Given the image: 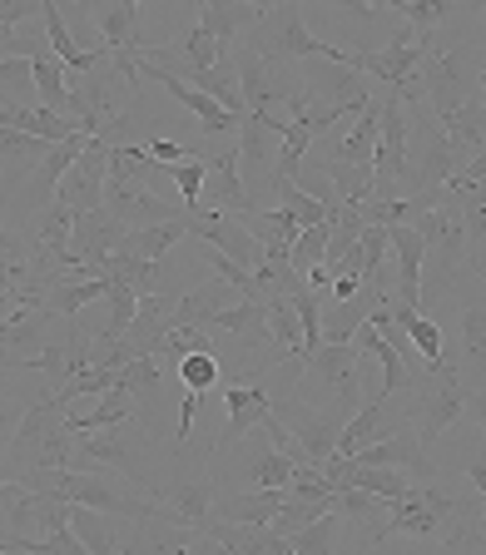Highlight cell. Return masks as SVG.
<instances>
[{"instance_id": "obj_1", "label": "cell", "mask_w": 486, "mask_h": 555, "mask_svg": "<svg viewBox=\"0 0 486 555\" xmlns=\"http://www.w3.org/2000/svg\"><path fill=\"white\" fill-rule=\"evenodd\" d=\"M482 55L486 46L476 40H457V46H442L437 35H427V55L417 69V90L427 100V109L447 125L457 109H466L472 100H482Z\"/></svg>"}, {"instance_id": "obj_2", "label": "cell", "mask_w": 486, "mask_h": 555, "mask_svg": "<svg viewBox=\"0 0 486 555\" xmlns=\"http://www.w3.org/2000/svg\"><path fill=\"white\" fill-rule=\"evenodd\" d=\"M69 472H119L129 486H139L150 501H159V476H154V451H150V431L144 422H119L110 431H94V437H75V462Z\"/></svg>"}, {"instance_id": "obj_3", "label": "cell", "mask_w": 486, "mask_h": 555, "mask_svg": "<svg viewBox=\"0 0 486 555\" xmlns=\"http://www.w3.org/2000/svg\"><path fill=\"white\" fill-rule=\"evenodd\" d=\"M402 100H407V109H412V150H407L402 194L417 198V194H432V189H457V179H462L466 164H462V154L451 150L447 125H442V119L427 109L422 90H412V85H407Z\"/></svg>"}, {"instance_id": "obj_4", "label": "cell", "mask_w": 486, "mask_h": 555, "mask_svg": "<svg viewBox=\"0 0 486 555\" xmlns=\"http://www.w3.org/2000/svg\"><path fill=\"white\" fill-rule=\"evenodd\" d=\"M243 46L254 50V55H264L268 65H283V69L312 65V60H333V65H347V60H353V50L308 35L298 0H289V5H268L264 21H258V30L243 35Z\"/></svg>"}, {"instance_id": "obj_5", "label": "cell", "mask_w": 486, "mask_h": 555, "mask_svg": "<svg viewBox=\"0 0 486 555\" xmlns=\"http://www.w3.org/2000/svg\"><path fill=\"white\" fill-rule=\"evenodd\" d=\"M412 204V229L427 243V258L442 268V278H457V268L472 258V243H466V223H462V189H432V194L407 198Z\"/></svg>"}, {"instance_id": "obj_6", "label": "cell", "mask_w": 486, "mask_h": 555, "mask_svg": "<svg viewBox=\"0 0 486 555\" xmlns=\"http://www.w3.org/2000/svg\"><path fill=\"white\" fill-rule=\"evenodd\" d=\"M466 416V382L457 367H442V372H427V377L412 387V406H407V427L427 441H437L442 431H451L457 422Z\"/></svg>"}, {"instance_id": "obj_7", "label": "cell", "mask_w": 486, "mask_h": 555, "mask_svg": "<svg viewBox=\"0 0 486 555\" xmlns=\"http://www.w3.org/2000/svg\"><path fill=\"white\" fill-rule=\"evenodd\" d=\"M273 416L293 431V441L303 447V456H308L312 466L333 462V456H337V441H343L347 422H353V412H337V406H308L298 392L273 397Z\"/></svg>"}, {"instance_id": "obj_8", "label": "cell", "mask_w": 486, "mask_h": 555, "mask_svg": "<svg viewBox=\"0 0 486 555\" xmlns=\"http://www.w3.org/2000/svg\"><path fill=\"white\" fill-rule=\"evenodd\" d=\"M308 382H323L328 406H337V412L358 416L362 406H368V397H362V352L353 343H323L318 347V352L303 362L293 392H303Z\"/></svg>"}, {"instance_id": "obj_9", "label": "cell", "mask_w": 486, "mask_h": 555, "mask_svg": "<svg viewBox=\"0 0 486 555\" xmlns=\"http://www.w3.org/2000/svg\"><path fill=\"white\" fill-rule=\"evenodd\" d=\"M298 85H303V94H308L312 104H328V109H337V115H362V109L378 100L372 80L353 65V60H347V65L312 60V65L298 69Z\"/></svg>"}, {"instance_id": "obj_10", "label": "cell", "mask_w": 486, "mask_h": 555, "mask_svg": "<svg viewBox=\"0 0 486 555\" xmlns=\"http://www.w3.org/2000/svg\"><path fill=\"white\" fill-rule=\"evenodd\" d=\"M283 134H289V119L278 115H248L239 119V169H243V184L248 189H264L273 198V169H278V154H283Z\"/></svg>"}, {"instance_id": "obj_11", "label": "cell", "mask_w": 486, "mask_h": 555, "mask_svg": "<svg viewBox=\"0 0 486 555\" xmlns=\"http://www.w3.org/2000/svg\"><path fill=\"white\" fill-rule=\"evenodd\" d=\"M407 139H412V109L397 90H382V139H378V198H402L407 179Z\"/></svg>"}, {"instance_id": "obj_12", "label": "cell", "mask_w": 486, "mask_h": 555, "mask_svg": "<svg viewBox=\"0 0 486 555\" xmlns=\"http://www.w3.org/2000/svg\"><path fill=\"white\" fill-rule=\"evenodd\" d=\"M353 466H362V472H407L412 481H437V462L427 456V447H422V437H417L412 427L393 431V437L372 441V447H362L358 456H353Z\"/></svg>"}, {"instance_id": "obj_13", "label": "cell", "mask_w": 486, "mask_h": 555, "mask_svg": "<svg viewBox=\"0 0 486 555\" xmlns=\"http://www.w3.org/2000/svg\"><path fill=\"white\" fill-rule=\"evenodd\" d=\"M85 15H90V25L100 30L104 50L115 60H135L144 50H154V40H144V30H139L135 0H94V5H85Z\"/></svg>"}, {"instance_id": "obj_14", "label": "cell", "mask_w": 486, "mask_h": 555, "mask_svg": "<svg viewBox=\"0 0 486 555\" xmlns=\"http://www.w3.org/2000/svg\"><path fill=\"white\" fill-rule=\"evenodd\" d=\"M268 377V372H264ZM264 377H254V382H233L229 392H223V402H229V427H223V437H219V447L208 451V466H214V456L219 451H229V447H239L248 431H264V422H268V412H273V392H268V382Z\"/></svg>"}, {"instance_id": "obj_15", "label": "cell", "mask_w": 486, "mask_h": 555, "mask_svg": "<svg viewBox=\"0 0 486 555\" xmlns=\"http://www.w3.org/2000/svg\"><path fill=\"white\" fill-rule=\"evenodd\" d=\"M387 238H393V302L427 312V293H422L427 243H422V233H417L412 223H397V229H387Z\"/></svg>"}, {"instance_id": "obj_16", "label": "cell", "mask_w": 486, "mask_h": 555, "mask_svg": "<svg viewBox=\"0 0 486 555\" xmlns=\"http://www.w3.org/2000/svg\"><path fill=\"white\" fill-rule=\"evenodd\" d=\"M104 194H110V139H94L55 198L69 204L75 214H94V208H104Z\"/></svg>"}, {"instance_id": "obj_17", "label": "cell", "mask_w": 486, "mask_h": 555, "mask_svg": "<svg viewBox=\"0 0 486 555\" xmlns=\"http://www.w3.org/2000/svg\"><path fill=\"white\" fill-rule=\"evenodd\" d=\"M164 506V526L174 531H204L214 520V476H189V481H174L159 491Z\"/></svg>"}, {"instance_id": "obj_18", "label": "cell", "mask_w": 486, "mask_h": 555, "mask_svg": "<svg viewBox=\"0 0 486 555\" xmlns=\"http://www.w3.org/2000/svg\"><path fill=\"white\" fill-rule=\"evenodd\" d=\"M94 144V134H75L65 139V144H55V154H50L40 169H35V179H25V194H21V208H30V214H40V208L55 204L60 184L69 179V169L85 159V150Z\"/></svg>"}, {"instance_id": "obj_19", "label": "cell", "mask_w": 486, "mask_h": 555, "mask_svg": "<svg viewBox=\"0 0 486 555\" xmlns=\"http://www.w3.org/2000/svg\"><path fill=\"white\" fill-rule=\"evenodd\" d=\"M104 208L115 214L119 223H125L129 233H139V229H159V223H174L184 208H174L169 198H159L154 189H144V184H119V189H110L104 194Z\"/></svg>"}, {"instance_id": "obj_20", "label": "cell", "mask_w": 486, "mask_h": 555, "mask_svg": "<svg viewBox=\"0 0 486 555\" xmlns=\"http://www.w3.org/2000/svg\"><path fill=\"white\" fill-rule=\"evenodd\" d=\"M239 302H248L233 283H223V278H204V283H194V288L179 293V308H174V327H204V333H214V318L229 308H239Z\"/></svg>"}, {"instance_id": "obj_21", "label": "cell", "mask_w": 486, "mask_h": 555, "mask_svg": "<svg viewBox=\"0 0 486 555\" xmlns=\"http://www.w3.org/2000/svg\"><path fill=\"white\" fill-rule=\"evenodd\" d=\"M204 208H219V214H233V219H243V214H254V208H258L254 198H248V184H243V169H239V144L208 159V189H204Z\"/></svg>"}, {"instance_id": "obj_22", "label": "cell", "mask_w": 486, "mask_h": 555, "mask_svg": "<svg viewBox=\"0 0 486 555\" xmlns=\"http://www.w3.org/2000/svg\"><path fill=\"white\" fill-rule=\"evenodd\" d=\"M387 535H412V541H451V531L442 526V516H432L427 501L417 496V486H412V496L397 501L393 516H387L378 531H372V545H382Z\"/></svg>"}, {"instance_id": "obj_23", "label": "cell", "mask_w": 486, "mask_h": 555, "mask_svg": "<svg viewBox=\"0 0 486 555\" xmlns=\"http://www.w3.org/2000/svg\"><path fill=\"white\" fill-rule=\"evenodd\" d=\"M0 125L46 139V144H65V139L85 134L80 119H65V115H55V109H46V104H40V109H25V104H15V100L0 104Z\"/></svg>"}, {"instance_id": "obj_24", "label": "cell", "mask_w": 486, "mask_h": 555, "mask_svg": "<svg viewBox=\"0 0 486 555\" xmlns=\"http://www.w3.org/2000/svg\"><path fill=\"white\" fill-rule=\"evenodd\" d=\"M264 11H268V5H229V0H204V5L194 11V25H199V30H208L223 50H229L233 40H239V30H248V35L258 30Z\"/></svg>"}, {"instance_id": "obj_25", "label": "cell", "mask_w": 486, "mask_h": 555, "mask_svg": "<svg viewBox=\"0 0 486 555\" xmlns=\"http://www.w3.org/2000/svg\"><path fill=\"white\" fill-rule=\"evenodd\" d=\"M457 337H462V358H466V367H457L462 382L466 387H486V302H462Z\"/></svg>"}, {"instance_id": "obj_26", "label": "cell", "mask_w": 486, "mask_h": 555, "mask_svg": "<svg viewBox=\"0 0 486 555\" xmlns=\"http://www.w3.org/2000/svg\"><path fill=\"white\" fill-rule=\"evenodd\" d=\"M378 139H382V94L358 115V125L347 129L343 139H333L328 159H343V164H372L378 159Z\"/></svg>"}, {"instance_id": "obj_27", "label": "cell", "mask_w": 486, "mask_h": 555, "mask_svg": "<svg viewBox=\"0 0 486 555\" xmlns=\"http://www.w3.org/2000/svg\"><path fill=\"white\" fill-rule=\"evenodd\" d=\"M289 506V491H243V496L214 501V520H233V526H273V516Z\"/></svg>"}, {"instance_id": "obj_28", "label": "cell", "mask_w": 486, "mask_h": 555, "mask_svg": "<svg viewBox=\"0 0 486 555\" xmlns=\"http://www.w3.org/2000/svg\"><path fill=\"white\" fill-rule=\"evenodd\" d=\"M46 327H50V312H46V308L5 318V327H0L5 367H15V362H30V352H40V347H46Z\"/></svg>"}, {"instance_id": "obj_29", "label": "cell", "mask_w": 486, "mask_h": 555, "mask_svg": "<svg viewBox=\"0 0 486 555\" xmlns=\"http://www.w3.org/2000/svg\"><path fill=\"white\" fill-rule=\"evenodd\" d=\"M387 406H393V397H372L368 406H362L353 422H347V431H343V441H337V456L343 462H353L362 447H372V441H382V437H393V431H402V427H387Z\"/></svg>"}, {"instance_id": "obj_30", "label": "cell", "mask_w": 486, "mask_h": 555, "mask_svg": "<svg viewBox=\"0 0 486 555\" xmlns=\"http://www.w3.org/2000/svg\"><path fill=\"white\" fill-rule=\"evenodd\" d=\"M90 302H110V278H65V283H55V288H50L46 312H50V318L75 323Z\"/></svg>"}, {"instance_id": "obj_31", "label": "cell", "mask_w": 486, "mask_h": 555, "mask_svg": "<svg viewBox=\"0 0 486 555\" xmlns=\"http://www.w3.org/2000/svg\"><path fill=\"white\" fill-rule=\"evenodd\" d=\"M318 164V169L328 173V184L337 189V198H343V204H372V198H378V169H372V164H343V159H312Z\"/></svg>"}, {"instance_id": "obj_32", "label": "cell", "mask_w": 486, "mask_h": 555, "mask_svg": "<svg viewBox=\"0 0 486 555\" xmlns=\"http://www.w3.org/2000/svg\"><path fill=\"white\" fill-rule=\"evenodd\" d=\"M35 94H40V104H46V109L75 119V115H69V69H65V60H60L50 46L35 50Z\"/></svg>"}, {"instance_id": "obj_33", "label": "cell", "mask_w": 486, "mask_h": 555, "mask_svg": "<svg viewBox=\"0 0 486 555\" xmlns=\"http://www.w3.org/2000/svg\"><path fill=\"white\" fill-rule=\"evenodd\" d=\"M387 312H393V323L402 327L407 337H412L417 358L427 362L432 372H442V367H447V362H442V327L432 323L427 312H417V308H402V302H387Z\"/></svg>"}, {"instance_id": "obj_34", "label": "cell", "mask_w": 486, "mask_h": 555, "mask_svg": "<svg viewBox=\"0 0 486 555\" xmlns=\"http://www.w3.org/2000/svg\"><path fill=\"white\" fill-rule=\"evenodd\" d=\"M0 154H5V179H25V173L35 179V169L55 154V144L21 134V129H0Z\"/></svg>"}, {"instance_id": "obj_35", "label": "cell", "mask_w": 486, "mask_h": 555, "mask_svg": "<svg viewBox=\"0 0 486 555\" xmlns=\"http://www.w3.org/2000/svg\"><path fill=\"white\" fill-rule=\"evenodd\" d=\"M119 422H135V392H125V387L100 397L90 412H69V431H85V437L110 431V427H119Z\"/></svg>"}, {"instance_id": "obj_36", "label": "cell", "mask_w": 486, "mask_h": 555, "mask_svg": "<svg viewBox=\"0 0 486 555\" xmlns=\"http://www.w3.org/2000/svg\"><path fill=\"white\" fill-rule=\"evenodd\" d=\"M447 139H451V150L462 154V164H472L486 150V100H472L466 109H457L447 119Z\"/></svg>"}, {"instance_id": "obj_37", "label": "cell", "mask_w": 486, "mask_h": 555, "mask_svg": "<svg viewBox=\"0 0 486 555\" xmlns=\"http://www.w3.org/2000/svg\"><path fill=\"white\" fill-rule=\"evenodd\" d=\"M189 233H194V223H189V208H184V214H179L174 223H159V229H139V233H129L125 248H129L135 258L164 263V254H169V248H174L179 238H189Z\"/></svg>"}, {"instance_id": "obj_38", "label": "cell", "mask_w": 486, "mask_h": 555, "mask_svg": "<svg viewBox=\"0 0 486 555\" xmlns=\"http://www.w3.org/2000/svg\"><path fill=\"white\" fill-rule=\"evenodd\" d=\"M248 476H254V491H289L293 476H298V462L283 456L278 447H258L254 462H248Z\"/></svg>"}, {"instance_id": "obj_39", "label": "cell", "mask_w": 486, "mask_h": 555, "mask_svg": "<svg viewBox=\"0 0 486 555\" xmlns=\"http://www.w3.org/2000/svg\"><path fill=\"white\" fill-rule=\"evenodd\" d=\"M214 327H219V333L243 337L248 347L268 343V302H239V308L219 312V318H214Z\"/></svg>"}, {"instance_id": "obj_40", "label": "cell", "mask_w": 486, "mask_h": 555, "mask_svg": "<svg viewBox=\"0 0 486 555\" xmlns=\"http://www.w3.org/2000/svg\"><path fill=\"white\" fill-rule=\"evenodd\" d=\"M69 531L80 535L90 555H125V551H119V541H115V531H110V516H100V511L75 506V511H69Z\"/></svg>"}, {"instance_id": "obj_41", "label": "cell", "mask_w": 486, "mask_h": 555, "mask_svg": "<svg viewBox=\"0 0 486 555\" xmlns=\"http://www.w3.org/2000/svg\"><path fill=\"white\" fill-rule=\"evenodd\" d=\"M337 516L358 520L362 531H368V541H372V531H378L382 520L393 516V501H378V496H368V491H353V486H343V491H337Z\"/></svg>"}, {"instance_id": "obj_42", "label": "cell", "mask_w": 486, "mask_h": 555, "mask_svg": "<svg viewBox=\"0 0 486 555\" xmlns=\"http://www.w3.org/2000/svg\"><path fill=\"white\" fill-rule=\"evenodd\" d=\"M219 377H223L219 352H194V358L174 362V382H179L184 392H194V397H208L214 387H219Z\"/></svg>"}, {"instance_id": "obj_43", "label": "cell", "mask_w": 486, "mask_h": 555, "mask_svg": "<svg viewBox=\"0 0 486 555\" xmlns=\"http://www.w3.org/2000/svg\"><path fill=\"white\" fill-rule=\"evenodd\" d=\"M328 511H337V501H298L289 491V506L273 516V531L283 535V541H293L298 531H308V526H318V520L328 516Z\"/></svg>"}, {"instance_id": "obj_44", "label": "cell", "mask_w": 486, "mask_h": 555, "mask_svg": "<svg viewBox=\"0 0 486 555\" xmlns=\"http://www.w3.org/2000/svg\"><path fill=\"white\" fill-rule=\"evenodd\" d=\"M174 179V189H179V198H184V208H204V189H208V159H184L174 164V169H164Z\"/></svg>"}, {"instance_id": "obj_45", "label": "cell", "mask_w": 486, "mask_h": 555, "mask_svg": "<svg viewBox=\"0 0 486 555\" xmlns=\"http://www.w3.org/2000/svg\"><path fill=\"white\" fill-rule=\"evenodd\" d=\"M273 198H278V208H289L293 219H298V229H323V223H328V208L318 204L312 194H303L298 184H283Z\"/></svg>"}, {"instance_id": "obj_46", "label": "cell", "mask_w": 486, "mask_h": 555, "mask_svg": "<svg viewBox=\"0 0 486 555\" xmlns=\"http://www.w3.org/2000/svg\"><path fill=\"white\" fill-rule=\"evenodd\" d=\"M393 11L402 15V25H412L417 35H432L442 21H451V15H457V5H451V0H442V5H412V0H393Z\"/></svg>"}, {"instance_id": "obj_47", "label": "cell", "mask_w": 486, "mask_h": 555, "mask_svg": "<svg viewBox=\"0 0 486 555\" xmlns=\"http://www.w3.org/2000/svg\"><path fill=\"white\" fill-rule=\"evenodd\" d=\"M119 387H125V392H135V397L159 392V387H164V358H139V362H129V367L119 372Z\"/></svg>"}, {"instance_id": "obj_48", "label": "cell", "mask_w": 486, "mask_h": 555, "mask_svg": "<svg viewBox=\"0 0 486 555\" xmlns=\"http://www.w3.org/2000/svg\"><path fill=\"white\" fill-rule=\"evenodd\" d=\"M328 238H333V233H328V223H323V229H303L298 233V243H293V268H298L303 278H308L318 263H328Z\"/></svg>"}, {"instance_id": "obj_49", "label": "cell", "mask_w": 486, "mask_h": 555, "mask_svg": "<svg viewBox=\"0 0 486 555\" xmlns=\"http://www.w3.org/2000/svg\"><path fill=\"white\" fill-rule=\"evenodd\" d=\"M337 511H328L318 526H308V531H298L293 535V551L298 555H333V535H337Z\"/></svg>"}, {"instance_id": "obj_50", "label": "cell", "mask_w": 486, "mask_h": 555, "mask_svg": "<svg viewBox=\"0 0 486 555\" xmlns=\"http://www.w3.org/2000/svg\"><path fill=\"white\" fill-rule=\"evenodd\" d=\"M462 223H466V243H486V184L462 189Z\"/></svg>"}, {"instance_id": "obj_51", "label": "cell", "mask_w": 486, "mask_h": 555, "mask_svg": "<svg viewBox=\"0 0 486 555\" xmlns=\"http://www.w3.org/2000/svg\"><path fill=\"white\" fill-rule=\"evenodd\" d=\"M46 21V0H15L0 11V30H25V25H40Z\"/></svg>"}, {"instance_id": "obj_52", "label": "cell", "mask_w": 486, "mask_h": 555, "mask_svg": "<svg viewBox=\"0 0 486 555\" xmlns=\"http://www.w3.org/2000/svg\"><path fill=\"white\" fill-rule=\"evenodd\" d=\"M0 80H5V85H15V80H30V85H35V60L5 55V60H0Z\"/></svg>"}, {"instance_id": "obj_53", "label": "cell", "mask_w": 486, "mask_h": 555, "mask_svg": "<svg viewBox=\"0 0 486 555\" xmlns=\"http://www.w3.org/2000/svg\"><path fill=\"white\" fill-rule=\"evenodd\" d=\"M466 416L476 422V431L486 441V387H466Z\"/></svg>"}, {"instance_id": "obj_54", "label": "cell", "mask_w": 486, "mask_h": 555, "mask_svg": "<svg viewBox=\"0 0 486 555\" xmlns=\"http://www.w3.org/2000/svg\"><path fill=\"white\" fill-rule=\"evenodd\" d=\"M184 555H229V551H223V545L214 541V535H208V531H199V535H194V545H189Z\"/></svg>"}, {"instance_id": "obj_55", "label": "cell", "mask_w": 486, "mask_h": 555, "mask_svg": "<svg viewBox=\"0 0 486 555\" xmlns=\"http://www.w3.org/2000/svg\"><path fill=\"white\" fill-rule=\"evenodd\" d=\"M466 476H472V491L486 501V456H476V462H466Z\"/></svg>"}, {"instance_id": "obj_56", "label": "cell", "mask_w": 486, "mask_h": 555, "mask_svg": "<svg viewBox=\"0 0 486 555\" xmlns=\"http://www.w3.org/2000/svg\"><path fill=\"white\" fill-rule=\"evenodd\" d=\"M476 278H482V288H486V263H476Z\"/></svg>"}, {"instance_id": "obj_57", "label": "cell", "mask_w": 486, "mask_h": 555, "mask_svg": "<svg viewBox=\"0 0 486 555\" xmlns=\"http://www.w3.org/2000/svg\"><path fill=\"white\" fill-rule=\"evenodd\" d=\"M476 15H482V25H486V5H482V11H476ZM482 69H486V55H482Z\"/></svg>"}, {"instance_id": "obj_58", "label": "cell", "mask_w": 486, "mask_h": 555, "mask_svg": "<svg viewBox=\"0 0 486 555\" xmlns=\"http://www.w3.org/2000/svg\"><path fill=\"white\" fill-rule=\"evenodd\" d=\"M482 535H486V501H482Z\"/></svg>"}, {"instance_id": "obj_59", "label": "cell", "mask_w": 486, "mask_h": 555, "mask_svg": "<svg viewBox=\"0 0 486 555\" xmlns=\"http://www.w3.org/2000/svg\"><path fill=\"white\" fill-rule=\"evenodd\" d=\"M482 100H486V69H482Z\"/></svg>"}]
</instances>
